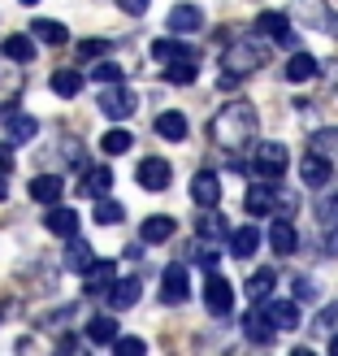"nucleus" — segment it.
<instances>
[{
	"instance_id": "25",
	"label": "nucleus",
	"mask_w": 338,
	"mask_h": 356,
	"mask_svg": "<svg viewBox=\"0 0 338 356\" xmlns=\"http://www.w3.org/2000/svg\"><path fill=\"white\" fill-rule=\"evenodd\" d=\"M31 40H40V44H69V31L61 22H52V17H35V22H31Z\"/></svg>"
},
{
	"instance_id": "22",
	"label": "nucleus",
	"mask_w": 338,
	"mask_h": 356,
	"mask_svg": "<svg viewBox=\"0 0 338 356\" xmlns=\"http://www.w3.org/2000/svg\"><path fill=\"white\" fill-rule=\"evenodd\" d=\"M174 230L178 226H174L169 213H152V218H144V226H139V239H144V243H165Z\"/></svg>"
},
{
	"instance_id": "37",
	"label": "nucleus",
	"mask_w": 338,
	"mask_h": 356,
	"mask_svg": "<svg viewBox=\"0 0 338 356\" xmlns=\"http://www.w3.org/2000/svg\"><path fill=\"white\" fill-rule=\"evenodd\" d=\"M152 57L156 61H178V57H195V52L187 44H174V40H156L152 44Z\"/></svg>"
},
{
	"instance_id": "18",
	"label": "nucleus",
	"mask_w": 338,
	"mask_h": 356,
	"mask_svg": "<svg viewBox=\"0 0 338 356\" xmlns=\"http://www.w3.org/2000/svg\"><path fill=\"white\" fill-rule=\"evenodd\" d=\"M204 26V9L200 5H174L169 9V31L174 35H191V31H200Z\"/></svg>"
},
{
	"instance_id": "27",
	"label": "nucleus",
	"mask_w": 338,
	"mask_h": 356,
	"mask_svg": "<svg viewBox=\"0 0 338 356\" xmlns=\"http://www.w3.org/2000/svg\"><path fill=\"white\" fill-rule=\"evenodd\" d=\"M0 52H5L9 61H17V65L35 61V44H31V35H5V44H0Z\"/></svg>"
},
{
	"instance_id": "40",
	"label": "nucleus",
	"mask_w": 338,
	"mask_h": 356,
	"mask_svg": "<svg viewBox=\"0 0 338 356\" xmlns=\"http://www.w3.org/2000/svg\"><path fill=\"white\" fill-rule=\"evenodd\" d=\"M92 79H96L100 87H109V83H121V65H113V61H100V65L92 70Z\"/></svg>"
},
{
	"instance_id": "30",
	"label": "nucleus",
	"mask_w": 338,
	"mask_h": 356,
	"mask_svg": "<svg viewBox=\"0 0 338 356\" xmlns=\"http://www.w3.org/2000/svg\"><path fill=\"white\" fill-rule=\"evenodd\" d=\"M52 92L65 96V100H74L83 92V74H74V70H52Z\"/></svg>"
},
{
	"instance_id": "47",
	"label": "nucleus",
	"mask_w": 338,
	"mask_h": 356,
	"mask_svg": "<svg viewBox=\"0 0 338 356\" xmlns=\"http://www.w3.org/2000/svg\"><path fill=\"white\" fill-rule=\"evenodd\" d=\"M330 352H334V356H338V334H334V339H330Z\"/></svg>"
},
{
	"instance_id": "20",
	"label": "nucleus",
	"mask_w": 338,
	"mask_h": 356,
	"mask_svg": "<svg viewBox=\"0 0 338 356\" xmlns=\"http://www.w3.org/2000/svg\"><path fill=\"white\" fill-rule=\"evenodd\" d=\"M264 317L273 322V330H295L299 326V300H273V305H264Z\"/></svg>"
},
{
	"instance_id": "29",
	"label": "nucleus",
	"mask_w": 338,
	"mask_h": 356,
	"mask_svg": "<svg viewBox=\"0 0 338 356\" xmlns=\"http://www.w3.org/2000/svg\"><path fill=\"white\" fill-rule=\"evenodd\" d=\"M273 282H278V278H273V265H264V270H256L252 278H247L243 291H247V300H256V305H260V300L273 291Z\"/></svg>"
},
{
	"instance_id": "21",
	"label": "nucleus",
	"mask_w": 338,
	"mask_h": 356,
	"mask_svg": "<svg viewBox=\"0 0 338 356\" xmlns=\"http://www.w3.org/2000/svg\"><path fill=\"white\" fill-rule=\"evenodd\" d=\"M65 195V183L57 174H40V178H31V200L35 204H57Z\"/></svg>"
},
{
	"instance_id": "32",
	"label": "nucleus",
	"mask_w": 338,
	"mask_h": 356,
	"mask_svg": "<svg viewBox=\"0 0 338 356\" xmlns=\"http://www.w3.org/2000/svg\"><path fill=\"white\" fill-rule=\"evenodd\" d=\"M87 339H92V343H113L117 339V322H113V317L109 313H104V317H92V322H87Z\"/></svg>"
},
{
	"instance_id": "7",
	"label": "nucleus",
	"mask_w": 338,
	"mask_h": 356,
	"mask_svg": "<svg viewBox=\"0 0 338 356\" xmlns=\"http://www.w3.org/2000/svg\"><path fill=\"white\" fill-rule=\"evenodd\" d=\"M191 282H187V265H165L161 274V300L165 305H187Z\"/></svg>"
},
{
	"instance_id": "10",
	"label": "nucleus",
	"mask_w": 338,
	"mask_h": 356,
	"mask_svg": "<svg viewBox=\"0 0 338 356\" xmlns=\"http://www.w3.org/2000/svg\"><path fill=\"white\" fill-rule=\"evenodd\" d=\"M44 226H48V235H57V239H69V235H78V213L74 209H61V200L57 204H48V218H44Z\"/></svg>"
},
{
	"instance_id": "39",
	"label": "nucleus",
	"mask_w": 338,
	"mask_h": 356,
	"mask_svg": "<svg viewBox=\"0 0 338 356\" xmlns=\"http://www.w3.org/2000/svg\"><path fill=\"white\" fill-rule=\"evenodd\" d=\"M109 348H113L117 356H144V352H148V343L139 339V334H117V339H113Z\"/></svg>"
},
{
	"instance_id": "44",
	"label": "nucleus",
	"mask_w": 338,
	"mask_h": 356,
	"mask_svg": "<svg viewBox=\"0 0 338 356\" xmlns=\"http://www.w3.org/2000/svg\"><path fill=\"white\" fill-rule=\"evenodd\" d=\"M195 265H204V270H212V265H217V252H212L208 243H200V248H195Z\"/></svg>"
},
{
	"instance_id": "48",
	"label": "nucleus",
	"mask_w": 338,
	"mask_h": 356,
	"mask_svg": "<svg viewBox=\"0 0 338 356\" xmlns=\"http://www.w3.org/2000/svg\"><path fill=\"white\" fill-rule=\"evenodd\" d=\"M22 5H40V0H22Z\"/></svg>"
},
{
	"instance_id": "6",
	"label": "nucleus",
	"mask_w": 338,
	"mask_h": 356,
	"mask_svg": "<svg viewBox=\"0 0 338 356\" xmlns=\"http://www.w3.org/2000/svg\"><path fill=\"white\" fill-rule=\"evenodd\" d=\"M169 178H174V165L165 156H144V161H139V187L144 191H165Z\"/></svg>"
},
{
	"instance_id": "38",
	"label": "nucleus",
	"mask_w": 338,
	"mask_h": 356,
	"mask_svg": "<svg viewBox=\"0 0 338 356\" xmlns=\"http://www.w3.org/2000/svg\"><path fill=\"white\" fill-rule=\"evenodd\" d=\"M121 218H126V213H121L117 200H109V195H100V200H96V222L100 226H117Z\"/></svg>"
},
{
	"instance_id": "43",
	"label": "nucleus",
	"mask_w": 338,
	"mask_h": 356,
	"mask_svg": "<svg viewBox=\"0 0 338 356\" xmlns=\"http://www.w3.org/2000/svg\"><path fill=\"white\" fill-rule=\"evenodd\" d=\"M148 5H152V0H117V9H121V13H130V17L148 13Z\"/></svg>"
},
{
	"instance_id": "17",
	"label": "nucleus",
	"mask_w": 338,
	"mask_h": 356,
	"mask_svg": "<svg viewBox=\"0 0 338 356\" xmlns=\"http://www.w3.org/2000/svg\"><path fill=\"white\" fill-rule=\"evenodd\" d=\"M256 31L264 35V40L295 44V31H291V22H287V13H260V17H256Z\"/></svg>"
},
{
	"instance_id": "42",
	"label": "nucleus",
	"mask_w": 338,
	"mask_h": 356,
	"mask_svg": "<svg viewBox=\"0 0 338 356\" xmlns=\"http://www.w3.org/2000/svg\"><path fill=\"white\" fill-rule=\"evenodd\" d=\"M295 300H316V282L299 274V278H295Z\"/></svg>"
},
{
	"instance_id": "13",
	"label": "nucleus",
	"mask_w": 338,
	"mask_h": 356,
	"mask_svg": "<svg viewBox=\"0 0 338 356\" xmlns=\"http://www.w3.org/2000/svg\"><path fill=\"white\" fill-rule=\"evenodd\" d=\"M269 248H273V257H295V248H299V235H295V226H291V218H278L273 226H269Z\"/></svg>"
},
{
	"instance_id": "36",
	"label": "nucleus",
	"mask_w": 338,
	"mask_h": 356,
	"mask_svg": "<svg viewBox=\"0 0 338 356\" xmlns=\"http://www.w3.org/2000/svg\"><path fill=\"white\" fill-rule=\"evenodd\" d=\"M100 148H104V152H109V156H121V152H130V148H135V135L117 127V131H109V135H104V139H100Z\"/></svg>"
},
{
	"instance_id": "5",
	"label": "nucleus",
	"mask_w": 338,
	"mask_h": 356,
	"mask_svg": "<svg viewBox=\"0 0 338 356\" xmlns=\"http://www.w3.org/2000/svg\"><path fill=\"white\" fill-rule=\"evenodd\" d=\"M243 209L252 213V218H273V209H278V183H269V178L252 183L247 195H243Z\"/></svg>"
},
{
	"instance_id": "9",
	"label": "nucleus",
	"mask_w": 338,
	"mask_h": 356,
	"mask_svg": "<svg viewBox=\"0 0 338 356\" xmlns=\"http://www.w3.org/2000/svg\"><path fill=\"white\" fill-rule=\"evenodd\" d=\"M204 305H208V313L226 317L230 309H235V287H230L226 278H217V274H212V278L204 282Z\"/></svg>"
},
{
	"instance_id": "28",
	"label": "nucleus",
	"mask_w": 338,
	"mask_h": 356,
	"mask_svg": "<svg viewBox=\"0 0 338 356\" xmlns=\"http://www.w3.org/2000/svg\"><path fill=\"white\" fill-rule=\"evenodd\" d=\"M308 152H321L326 161L334 165V161H338V131H334V127L312 131V135H308Z\"/></svg>"
},
{
	"instance_id": "46",
	"label": "nucleus",
	"mask_w": 338,
	"mask_h": 356,
	"mask_svg": "<svg viewBox=\"0 0 338 356\" xmlns=\"http://www.w3.org/2000/svg\"><path fill=\"white\" fill-rule=\"evenodd\" d=\"M0 200H5V170H0Z\"/></svg>"
},
{
	"instance_id": "33",
	"label": "nucleus",
	"mask_w": 338,
	"mask_h": 356,
	"mask_svg": "<svg viewBox=\"0 0 338 356\" xmlns=\"http://www.w3.org/2000/svg\"><path fill=\"white\" fill-rule=\"evenodd\" d=\"M156 135H161V139H187V118L178 109L161 113V118H156Z\"/></svg>"
},
{
	"instance_id": "26",
	"label": "nucleus",
	"mask_w": 338,
	"mask_h": 356,
	"mask_svg": "<svg viewBox=\"0 0 338 356\" xmlns=\"http://www.w3.org/2000/svg\"><path fill=\"white\" fill-rule=\"evenodd\" d=\"M321 226H326V252L338 257V195L321 204Z\"/></svg>"
},
{
	"instance_id": "3",
	"label": "nucleus",
	"mask_w": 338,
	"mask_h": 356,
	"mask_svg": "<svg viewBox=\"0 0 338 356\" xmlns=\"http://www.w3.org/2000/svg\"><path fill=\"white\" fill-rule=\"evenodd\" d=\"M135 109H139V96L130 87H121V83L100 87V113L109 122H126V118H135Z\"/></svg>"
},
{
	"instance_id": "45",
	"label": "nucleus",
	"mask_w": 338,
	"mask_h": 356,
	"mask_svg": "<svg viewBox=\"0 0 338 356\" xmlns=\"http://www.w3.org/2000/svg\"><path fill=\"white\" fill-rule=\"evenodd\" d=\"M217 87H221V92H235V87H239V74H235V70H221Z\"/></svg>"
},
{
	"instance_id": "4",
	"label": "nucleus",
	"mask_w": 338,
	"mask_h": 356,
	"mask_svg": "<svg viewBox=\"0 0 338 356\" xmlns=\"http://www.w3.org/2000/svg\"><path fill=\"white\" fill-rule=\"evenodd\" d=\"M287 165H291V152L282 148V144H260L256 148V178H269V183H282V174H287Z\"/></svg>"
},
{
	"instance_id": "12",
	"label": "nucleus",
	"mask_w": 338,
	"mask_h": 356,
	"mask_svg": "<svg viewBox=\"0 0 338 356\" xmlns=\"http://www.w3.org/2000/svg\"><path fill=\"white\" fill-rule=\"evenodd\" d=\"M65 270L69 274H87V270H92V265H96V252H92V243H83L78 235H69L65 239Z\"/></svg>"
},
{
	"instance_id": "34",
	"label": "nucleus",
	"mask_w": 338,
	"mask_h": 356,
	"mask_svg": "<svg viewBox=\"0 0 338 356\" xmlns=\"http://www.w3.org/2000/svg\"><path fill=\"white\" fill-rule=\"evenodd\" d=\"M165 79L174 87H187L195 83V57H178V61H165Z\"/></svg>"
},
{
	"instance_id": "16",
	"label": "nucleus",
	"mask_w": 338,
	"mask_h": 356,
	"mask_svg": "<svg viewBox=\"0 0 338 356\" xmlns=\"http://www.w3.org/2000/svg\"><path fill=\"white\" fill-rule=\"evenodd\" d=\"M139 296H144V287H139V278H117L109 291H104V300H109V309H135Z\"/></svg>"
},
{
	"instance_id": "15",
	"label": "nucleus",
	"mask_w": 338,
	"mask_h": 356,
	"mask_svg": "<svg viewBox=\"0 0 338 356\" xmlns=\"http://www.w3.org/2000/svg\"><path fill=\"white\" fill-rule=\"evenodd\" d=\"M0 122H5V131H9V139H13V144H31V139L40 135V122H35L31 113H17V109H9V113H0Z\"/></svg>"
},
{
	"instance_id": "1",
	"label": "nucleus",
	"mask_w": 338,
	"mask_h": 356,
	"mask_svg": "<svg viewBox=\"0 0 338 356\" xmlns=\"http://www.w3.org/2000/svg\"><path fill=\"white\" fill-rule=\"evenodd\" d=\"M260 131V118H256V104H247V100H235V104H226V109H217V118H212V144L226 148V152H239L247 148L256 139Z\"/></svg>"
},
{
	"instance_id": "19",
	"label": "nucleus",
	"mask_w": 338,
	"mask_h": 356,
	"mask_svg": "<svg viewBox=\"0 0 338 356\" xmlns=\"http://www.w3.org/2000/svg\"><path fill=\"white\" fill-rule=\"evenodd\" d=\"M109 187H113V170L109 165H92L83 174V183H78V191L87 195V200H100V195H109Z\"/></svg>"
},
{
	"instance_id": "23",
	"label": "nucleus",
	"mask_w": 338,
	"mask_h": 356,
	"mask_svg": "<svg viewBox=\"0 0 338 356\" xmlns=\"http://www.w3.org/2000/svg\"><path fill=\"white\" fill-rule=\"evenodd\" d=\"M243 334H247V339H252V343H273V322H269V317H264V309H252V313H247L243 317Z\"/></svg>"
},
{
	"instance_id": "2",
	"label": "nucleus",
	"mask_w": 338,
	"mask_h": 356,
	"mask_svg": "<svg viewBox=\"0 0 338 356\" xmlns=\"http://www.w3.org/2000/svg\"><path fill=\"white\" fill-rule=\"evenodd\" d=\"M269 57H273V44L264 40H239V44H230L226 48V70H235L239 79H247V74H256V70H264L269 65Z\"/></svg>"
},
{
	"instance_id": "31",
	"label": "nucleus",
	"mask_w": 338,
	"mask_h": 356,
	"mask_svg": "<svg viewBox=\"0 0 338 356\" xmlns=\"http://www.w3.org/2000/svg\"><path fill=\"white\" fill-rule=\"evenodd\" d=\"M316 74V57H312V52H295V57L287 61V79L291 83H308Z\"/></svg>"
},
{
	"instance_id": "35",
	"label": "nucleus",
	"mask_w": 338,
	"mask_h": 356,
	"mask_svg": "<svg viewBox=\"0 0 338 356\" xmlns=\"http://www.w3.org/2000/svg\"><path fill=\"white\" fill-rule=\"evenodd\" d=\"M195 230H200V239H221L226 235V218H221L217 209H204L200 222H195Z\"/></svg>"
},
{
	"instance_id": "24",
	"label": "nucleus",
	"mask_w": 338,
	"mask_h": 356,
	"mask_svg": "<svg viewBox=\"0 0 338 356\" xmlns=\"http://www.w3.org/2000/svg\"><path fill=\"white\" fill-rule=\"evenodd\" d=\"M260 248V230L256 226H239V230H230V257H239V261H247Z\"/></svg>"
},
{
	"instance_id": "11",
	"label": "nucleus",
	"mask_w": 338,
	"mask_h": 356,
	"mask_svg": "<svg viewBox=\"0 0 338 356\" xmlns=\"http://www.w3.org/2000/svg\"><path fill=\"white\" fill-rule=\"evenodd\" d=\"M330 174H334V165L326 161L321 152H304V161H299V178H304V187H326L330 183Z\"/></svg>"
},
{
	"instance_id": "41",
	"label": "nucleus",
	"mask_w": 338,
	"mask_h": 356,
	"mask_svg": "<svg viewBox=\"0 0 338 356\" xmlns=\"http://www.w3.org/2000/svg\"><path fill=\"white\" fill-rule=\"evenodd\" d=\"M104 48H109V44H104V40H83V44H78V57H87V61H96V57H104Z\"/></svg>"
},
{
	"instance_id": "8",
	"label": "nucleus",
	"mask_w": 338,
	"mask_h": 356,
	"mask_svg": "<svg viewBox=\"0 0 338 356\" xmlns=\"http://www.w3.org/2000/svg\"><path fill=\"white\" fill-rule=\"evenodd\" d=\"M191 200L200 204V209H217L221 204V178L212 174V170H200L191 178Z\"/></svg>"
},
{
	"instance_id": "14",
	"label": "nucleus",
	"mask_w": 338,
	"mask_h": 356,
	"mask_svg": "<svg viewBox=\"0 0 338 356\" xmlns=\"http://www.w3.org/2000/svg\"><path fill=\"white\" fill-rule=\"evenodd\" d=\"M113 282H117V265H113V261H96L92 270L83 274V291H87V296H104Z\"/></svg>"
}]
</instances>
